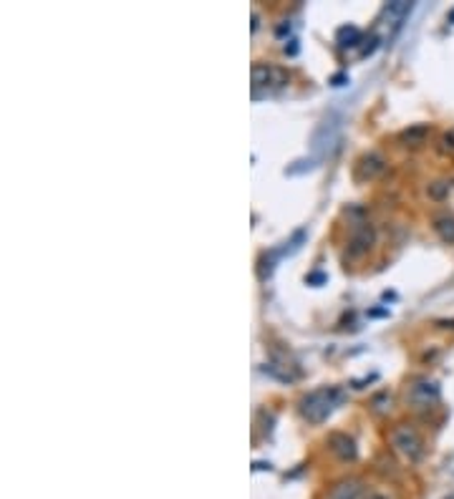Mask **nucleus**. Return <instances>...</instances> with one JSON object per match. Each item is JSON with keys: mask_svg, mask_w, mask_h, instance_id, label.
I'll use <instances>...</instances> for the list:
<instances>
[{"mask_svg": "<svg viewBox=\"0 0 454 499\" xmlns=\"http://www.w3.org/2000/svg\"><path fill=\"white\" fill-rule=\"evenodd\" d=\"M363 499H389L386 494H382V492H369Z\"/></svg>", "mask_w": 454, "mask_h": 499, "instance_id": "f3484780", "label": "nucleus"}, {"mask_svg": "<svg viewBox=\"0 0 454 499\" xmlns=\"http://www.w3.org/2000/svg\"><path fill=\"white\" fill-rule=\"evenodd\" d=\"M305 280H308L310 285H318V283H326V275H323V272H313V275H308Z\"/></svg>", "mask_w": 454, "mask_h": 499, "instance_id": "4468645a", "label": "nucleus"}, {"mask_svg": "<svg viewBox=\"0 0 454 499\" xmlns=\"http://www.w3.org/2000/svg\"><path fill=\"white\" fill-rule=\"evenodd\" d=\"M449 499H454V494H452V497H449Z\"/></svg>", "mask_w": 454, "mask_h": 499, "instance_id": "6ab92c4d", "label": "nucleus"}, {"mask_svg": "<svg viewBox=\"0 0 454 499\" xmlns=\"http://www.w3.org/2000/svg\"><path fill=\"white\" fill-rule=\"evenodd\" d=\"M366 497V487L363 481L356 479V476H348V479H339L328 492V499H363Z\"/></svg>", "mask_w": 454, "mask_h": 499, "instance_id": "0eeeda50", "label": "nucleus"}, {"mask_svg": "<svg viewBox=\"0 0 454 499\" xmlns=\"http://www.w3.org/2000/svg\"><path fill=\"white\" fill-rule=\"evenodd\" d=\"M412 3H406V0H396V3H389L386 6V18H389V23L393 25V33H396V30L401 28V23H404L406 20V15H409V13H412Z\"/></svg>", "mask_w": 454, "mask_h": 499, "instance_id": "9d476101", "label": "nucleus"}, {"mask_svg": "<svg viewBox=\"0 0 454 499\" xmlns=\"http://www.w3.org/2000/svg\"><path fill=\"white\" fill-rule=\"evenodd\" d=\"M328 446H331V451L341 462H353V459L358 457L356 441H353L348 434H341V431L331 434V436H328Z\"/></svg>", "mask_w": 454, "mask_h": 499, "instance_id": "6e6552de", "label": "nucleus"}, {"mask_svg": "<svg viewBox=\"0 0 454 499\" xmlns=\"http://www.w3.org/2000/svg\"><path fill=\"white\" fill-rule=\"evenodd\" d=\"M384 169H386V162H384L382 154L369 151V154H363L356 162V177L358 179H374V177L382 175Z\"/></svg>", "mask_w": 454, "mask_h": 499, "instance_id": "1a4fd4ad", "label": "nucleus"}, {"mask_svg": "<svg viewBox=\"0 0 454 499\" xmlns=\"http://www.w3.org/2000/svg\"><path fill=\"white\" fill-rule=\"evenodd\" d=\"M346 81H348V76H346V73H336V76L331 79V84H333V86H343Z\"/></svg>", "mask_w": 454, "mask_h": 499, "instance_id": "dca6fc26", "label": "nucleus"}, {"mask_svg": "<svg viewBox=\"0 0 454 499\" xmlns=\"http://www.w3.org/2000/svg\"><path fill=\"white\" fill-rule=\"evenodd\" d=\"M258 25H260V18H258V13H253V30H258Z\"/></svg>", "mask_w": 454, "mask_h": 499, "instance_id": "a211bd4d", "label": "nucleus"}, {"mask_svg": "<svg viewBox=\"0 0 454 499\" xmlns=\"http://www.w3.org/2000/svg\"><path fill=\"white\" fill-rule=\"evenodd\" d=\"M376 43H379V38L376 36H371V41H369V46H366V49L361 51V56H371L376 51Z\"/></svg>", "mask_w": 454, "mask_h": 499, "instance_id": "2eb2a0df", "label": "nucleus"}, {"mask_svg": "<svg viewBox=\"0 0 454 499\" xmlns=\"http://www.w3.org/2000/svg\"><path fill=\"white\" fill-rule=\"evenodd\" d=\"M343 398H346L343 389H339V386H323V389H315L308 396L301 398V414L310 424H321V421H326L333 411L339 409L341 403H343Z\"/></svg>", "mask_w": 454, "mask_h": 499, "instance_id": "f257e3e1", "label": "nucleus"}, {"mask_svg": "<svg viewBox=\"0 0 454 499\" xmlns=\"http://www.w3.org/2000/svg\"><path fill=\"white\" fill-rule=\"evenodd\" d=\"M288 84V73L278 66H270V63H255L253 66V99L260 101L263 96L272 94V91L283 89Z\"/></svg>", "mask_w": 454, "mask_h": 499, "instance_id": "7ed1b4c3", "label": "nucleus"}, {"mask_svg": "<svg viewBox=\"0 0 454 499\" xmlns=\"http://www.w3.org/2000/svg\"><path fill=\"white\" fill-rule=\"evenodd\" d=\"M424 134H427V129L419 127V129H412V132H406V134H404V139H414V141H417V139H422Z\"/></svg>", "mask_w": 454, "mask_h": 499, "instance_id": "ddd939ff", "label": "nucleus"}, {"mask_svg": "<svg viewBox=\"0 0 454 499\" xmlns=\"http://www.w3.org/2000/svg\"><path fill=\"white\" fill-rule=\"evenodd\" d=\"M374 240H376L374 227H371V225H366V222H358L356 227H353V232H351L348 255H351V258H361L363 253H369V250H371Z\"/></svg>", "mask_w": 454, "mask_h": 499, "instance_id": "423d86ee", "label": "nucleus"}, {"mask_svg": "<svg viewBox=\"0 0 454 499\" xmlns=\"http://www.w3.org/2000/svg\"><path fill=\"white\" fill-rule=\"evenodd\" d=\"M336 41H339V46H343V49H353V46L361 43V30H358L356 25H343V28H339V33H336Z\"/></svg>", "mask_w": 454, "mask_h": 499, "instance_id": "9b49d317", "label": "nucleus"}, {"mask_svg": "<svg viewBox=\"0 0 454 499\" xmlns=\"http://www.w3.org/2000/svg\"><path fill=\"white\" fill-rule=\"evenodd\" d=\"M409 401L417 406V409H427L431 403L439 401V384L429 379H422L409 389Z\"/></svg>", "mask_w": 454, "mask_h": 499, "instance_id": "39448f33", "label": "nucleus"}, {"mask_svg": "<svg viewBox=\"0 0 454 499\" xmlns=\"http://www.w3.org/2000/svg\"><path fill=\"white\" fill-rule=\"evenodd\" d=\"M389 441H391L393 451H396V454H399L404 462H409V464L422 462V457H424V441H422V436L417 434V429L406 427V424H399V427L391 429V434H389Z\"/></svg>", "mask_w": 454, "mask_h": 499, "instance_id": "f03ea898", "label": "nucleus"}, {"mask_svg": "<svg viewBox=\"0 0 454 499\" xmlns=\"http://www.w3.org/2000/svg\"><path fill=\"white\" fill-rule=\"evenodd\" d=\"M339 134H341V116H328L326 121H321V127L315 129L313 134V149L328 154L333 146L339 144Z\"/></svg>", "mask_w": 454, "mask_h": 499, "instance_id": "20e7f679", "label": "nucleus"}, {"mask_svg": "<svg viewBox=\"0 0 454 499\" xmlns=\"http://www.w3.org/2000/svg\"><path fill=\"white\" fill-rule=\"evenodd\" d=\"M434 229L439 232V237L444 242H454V215L434 217Z\"/></svg>", "mask_w": 454, "mask_h": 499, "instance_id": "f8f14e48", "label": "nucleus"}]
</instances>
